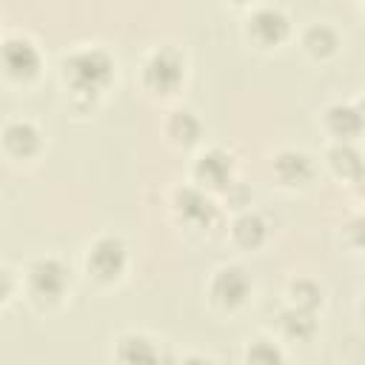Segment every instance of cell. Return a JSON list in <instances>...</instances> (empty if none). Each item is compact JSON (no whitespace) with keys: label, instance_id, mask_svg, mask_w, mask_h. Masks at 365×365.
<instances>
[{"label":"cell","instance_id":"7","mask_svg":"<svg viewBox=\"0 0 365 365\" xmlns=\"http://www.w3.org/2000/svg\"><path fill=\"white\" fill-rule=\"evenodd\" d=\"M288 31V17L274 6H262L245 20V34L257 48H277L279 43H285Z\"/></svg>","mask_w":365,"mask_h":365},{"label":"cell","instance_id":"9","mask_svg":"<svg viewBox=\"0 0 365 365\" xmlns=\"http://www.w3.org/2000/svg\"><path fill=\"white\" fill-rule=\"evenodd\" d=\"M194 180L205 191H225L234 182V160L222 148L202 151L194 160Z\"/></svg>","mask_w":365,"mask_h":365},{"label":"cell","instance_id":"6","mask_svg":"<svg viewBox=\"0 0 365 365\" xmlns=\"http://www.w3.org/2000/svg\"><path fill=\"white\" fill-rule=\"evenodd\" d=\"M171 205H174V214L180 217V222H185L191 228H208L217 220V205L205 194V188H200V185L177 188Z\"/></svg>","mask_w":365,"mask_h":365},{"label":"cell","instance_id":"15","mask_svg":"<svg viewBox=\"0 0 365 365\" xmlns=\"http://www.w3.org/2000/svg\"><path fill=\"white\" fill-rule=\"evenodd\" d=\"M165 134L171 137V143L188 148V145H194V143L200 140L202 125H200V120L194 117V111L177 108V111H171V117H168V123H165Z\"/></svg>","mask_w":365,"mask_h":365},{"label":"cell","instance_id":"23","mask_svg":"<svg viewBox=\"0 0 365 365\" xmlns=\"http://www.w3.org/2000/svg\"><path fill=\"white\" fill-rule=\"evenodd\" d=\"M359 311H362V319H365V299H362V305H359Z\"/></svg>","mask_w":365,"mask_h":365},{"label":"cell","instance_id":"24","mask_svg":"<svg viewBox=\"0 0 365 365\" xmlns=\"http://www.w3.org/2000/svg\"><path fill=\"white\" fill-rule=\"evenodd\" d=\"M228 3H245V0H228Z\"/></svg>","mask_w":365,"mask_h":365},{"label":"cell","instance_id":"17","mask_svg":"<svg viewBox=\"0 0 365 365\" xmlns=\"http://www.w3.org/2000/svg\"><path fill=\"white\" fill-rule=\"evenodd\" d=\"M117 359H123V362H157L160 351L148 336L125 334L117 339Z\"/></svg>","mask_w":365,"mask_h":365},{"label":"cell","instance_id":"5","mask_svg":"<svg viewBox=\"0 0 365 365\" xmlns=\"http://www.w3.org/2000/svg\"><path fill=\"white\" fill-rule=\"evenodd\" d=\"M208 294L217 308L237 311L240 305H245V299L251 294V279L240 265H222L214 271V277L208 282Z\"/></svg>","mask_w":365,"mask_h":365},{"label":"cell","instance_id":"18","mask_svg":"<svg viewBox=\"0 0 365 365\" xmlns=\"http://www.w3.org/2000/svg\"><path fill=\"white\" fill-rule=\"evenodd\" d=\"M328 163L334 168V174L345 177V180H354L359 174V168L365 165V160L348 145V143H336L331 151H328Z\"/></svg>","mask_w":365,"mask_h":365},{"label":"cell","instance_id":"20","mask_svg":"<svg viewBox=\"0 0 365 365\" xmlns=\"http://www.w3.org/2000/svg\"><path fill=\"white\" fill-rule=\"evenodd\" d=\"M245 359L248 362H265V365H274V362H282V351L268 342V339H254L248 348H245Z\"/></svg>","mask_w":365,"mask_h":365},{"label":"cell","instance_id":"12","mask_svg":"<svg viewBox=\"0 0 365 365\" xmlns=\"http://www.w3.org/2000/svg\"><path fill=\"white\" fill-rule=\"evenodd\" d=\"M325 128L339 140V143H348L354 140L362 128H365V120L359 114V106H348V103H336L325 111Z\"/></svg>","mask_w":365,"mask_h":365},{"label":"cell","instance_id":"16","mask_svg":"<svg viewBox=\"0 0 365 365\" xmlns=\"http://www.w3.org/2000/svg\"><path fill=\"white\" fill-rule=\"evenodd\" d=\"M279 328L288 339H297V342H308L314 334H317V319H314V311H302L297 305L285 308L279 314Z\"/></svg>","mask_w":365,"mask_h":365},{"label":"cell","instance_id":"14","mask_svg":"<svg viewBox=\"0 0 365 365\" xmlns=\"http://www.w3.org/2000/svg\"><path fill=\"white\" fill-rule=\"evenodd\" d=\"M302 46L314 60H325L331 54H336L339 48V34L336 29H331L328 23H314L302 31Z\"/></svg>","mask_w":365,"mask_h":365},{"label":"cell","instance_id":"21","mask_svg":"<svg viewBox=\"0 0 365 365\" xmlns=\"http://www.w3.org/2000/svg\"><path fill=\"white\" fill-rule=\"evenodd\" d=\"M354 185H356V191L365 197V165H362V168H359V174L354 177Z\"/></svg>","mask_w":365,"mask_h":365},{"label":"cell","instance_id":"3","mask_svg":"<svg viewBox=\"0 0 365 365\" xmlns=\"http://www.w3.org/2000/svg\"><path fill=\"white\" fill-rule=\"evenodd\" d=\"M185 80V60L177 48H157L143 63V86L154 94H174Z\"/></svg>","mask_w":365,"mask_h":365},{"label":"cell","instance_id":"1","mask_svg":"<svg viewBox=\"0 0 365 365\" xmlns=\"http://www.w3.org/2000/svg\"><path fill=\"white\" fill-rule=\"evenodd\" d=\"M63 83L77 97H97L114 83V57L106 48H77L60 63Z\"/></svg>","mask_w":365,"mask_h":365},{"label":"cell","instance_id":"8","mask_svg":"<svg viewBox=\"0 0 365 365\" xmlns=\"http://www.w3.org/2000/svg\"><path fill=\"white\" fill-rule=\"evenodd\" d=\"M3 66L11 80L29 83L40 74L43 57H40V48L29 37H9L3 46Z\"/></svg>","mask_w":365,"mask_h":365},{"label":"cell","instance_id":"19","mask_svg":"<svg viewBox=\"0 0 365 365\" xmlns=\"http://www.w3.org/2000/svg\"><path fill=\"white\" fill-rule=\"evenodd\" d=\"M288 297H291V305L302 311H317L322 305V288L314 279H294L288 285Z\"/></svg>","mask_w":365,"mask_h":365},{"label":"cell","instance_id":"4","mask_svg":"<svg viewBox=\"0 0 365 365\" xmlns=\"http://www.w3.org/2000/svg\"><path fill=\"white\" fill-rule=\"evenodd\" d=\"M128 265V251L120 237H97L86 251V268L100 282H114Z\"/></svg>","mask_w":365,"mask_h":365},{"label":"cell","instance_id":"2","mask_svg":"<svg viewBox=\"0 0 365 365\" xmlns=\"http://www.w3.org/2000/svg\"><path fill=\"white\" fill-rule=\"evenodd\" d=\"M71 285V271L57 257H40L29 265V294L40 305H57Z\"/></svg>","mask_w":365,"mask_h":365},{"label":"cell","instance_id":"13","mask_svg":"<svg viewBox=\"0 0 365 365\" xmlns=\"http://www.w3.org/2000/svg\"><path fill=\"white\" fill-rule=\"evenodd\" d=\"M231 237H234V242H237L240 248L254 251V248H259V245L265 242V237H268V225H265V220H262L259 214L245 211V214H240V217L234 220V225H231Z\"/></svg>","mask_w":365,"mask_h":365},{"label":"cell","instance_id":"10","mask_svg":"<svg viewBox=\"0 0 365 365\" xmlns=\"http://www.w3.org/2000/svg\"><path fill=\"white\" fill-rule=\"evenodd\" d=\"M3 145H6L9 154L26 160V157H34L40 151L43 137H40V131H37L34 123H29V120H11L3 128Z\"/></svg>","mask_w":365,"mask_h":365},{"label":"cell","instance_id":"22","mask_svg":"<svg viewBox=\"0 0 365 365\" xmlns=\"http://www.w3.org/2000/svg\"><path fill=\"white\" fill-rule=\"evenodd\" d=\"M359 114H362V120H365V97L359 100Z\"/></svg>","mask_w":365,"mask_h":365},{"label":"cell","instance_id":"11","mask_svg":"<svg viewBox=\"0 0 365 365\" xmlns=\"http://www.w3.org/2000/svg\"><path fill=\"white\" fill-rule=\"evenodd\" d=\"M274 174L282 185H305L314 177V163L305 151H279L274 157Z\"/></svg>","mask_w":365,"mask_h":365}]
</instances>
